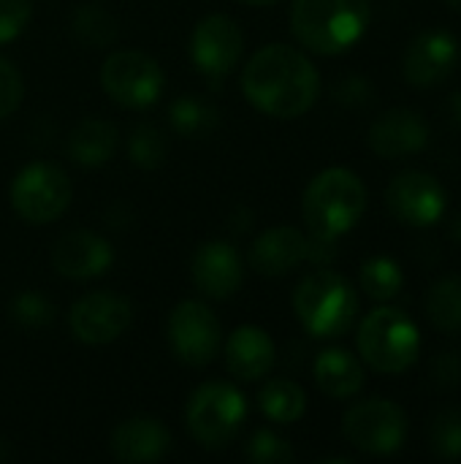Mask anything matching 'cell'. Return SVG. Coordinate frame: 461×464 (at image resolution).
<instances>
[{"instance_id": "cell-29", "label": "cell", "mask_w": 461, "mask_h": 464, "mask_svg": "<svg viewBox=\"0 0 461 464\" xmlns=\"http://www.w3.org/2000/svg\"><path fill=\"white\" fill-rule=\"evenodd\" d=\"M128 155H130V163L139 169H158V166H163V160L168 155V141L160 128L139 125V128H133V133L128 139Z\"/></svg>"}, {"instance_id": "cell-24", "label": "cell", "mask_w": 461, "mask_h": 464, "mask_svg": "<svg viewBox=\"0 0 461 464\" xmlns=\"http://www.w3.org/2000/svg\"><path fill=\"white\" fill-rule=\"evenodd\" d=\"M427 318L446 334L461 332V275L440 277L427 294Z\"/></svg>"}, {"instance_id": "cell-32", "label": "cell", "mask_w": 461, "mask_h": 464, "mask_svg": "<svg viewBox=\"0 0 461 464\" xmlns=\"http://www.w3.org/2000/svg\"><path fill=\"white\" fill-rule=\"evenodd\" d=\"M24 95V84L22 76L16 71V65L5 57H0V120L11 117Z\"/></svg>"}, {"instance_id": "cell-13", "label": "cell", "mask_w": 461, "mask_h": 464, "mask_svg": "<svg viewBox=\"0 0 461 464\" xmlns=\"http://www.w3.org/2000/svg\"><path fill=\"white\" fill-rule=\"evenodd\" d=\"M245 52V35L242 27L226 16V14H212L204 16L190 35V60L193 65L209 76V79H223L228 76Z\"/></svg>"}, {"instance_id": "cell-14", "label": "cell", "mask_w": 461, "mask_h": 464, "mask_svg": "<svg viewBox=\"0 0 461 464\" xmlns=\"http://www.w3.org/2000/svg\"><path fill=\"white\" fill-rule=\"evenodd\" d=\"M130 321H133V304L125 296L109 291H95L82 296L68 313L71 332L84 345H109L120 340L128 332Z\"/></svg>"}, {"instance_id": "cell-19", "label": "cell", "mask_w": 461, "mask_h": 464, "mask_svg": "<svg viewBox=\"0 0 461 464\" xmlns=\"http://www.w3.org/2000/svg\"><path fill=\"white\" fill-rule=\"evenodd\" d=\"M193 283L212 299H228L242 285V261L239 253L228 242H206L196 250L193 264Z\"/></svg>"}, {"instance_id": "cell-35", "label": "cell", "mask_w": 461, "mask_h": 464, "mask_svg": "<svg viewBox=\"0 0 461 464\" xmlns=\"http://www.w3.org/2000/svg\"><path fill=\"white\" fill-rule=\"evenodd\" d=\"M432 383L443 392H451L461 386V353L459 351H443L432 362Z\"/></svg>"}, {"instance_id": "cell-30", "label": "cell", "mask_w": 461, "mask_h": 464, "mask_svg": "<svg viewBox=\"0 0 461 464\" xmlns=\"http://www.w3.org/2000/svg\"><path fill=\"white\" fill-rule=\"evenodd\" d=\"M11 318L22 329H41L54 318V304L38 291H22L11 302Z\"/></svg>"}, {"instance_id": "cell-37", "label": "cell", "mask_w": 461, "mask_h": 464, "mask_svg": "<svg viewBox=\"0 0 461 464\" xmlns=\"http://www.w3.org/2000/svg\"><path fill=\"white\" fill-rule=\"evenodd\" d=\"M451 237H454V242H456V245H461V215L454 220V223H451Z\"/></svg>"}, {"instance_id": "cell-9", "label": "cell", "mask_w": 461, "mask_h": 464, "mask_svg": "<svg viewBox=\"0 0 461 464\" xmlns=\"http://www.w3.org/2000/svg\"><path fill=\"white\" fill-rule=\"evenodd\" d=\"M11 204L16 215L33 226L52 223L71 204V182L57 166L30 163L11 182Z\"/></svg>"}, {"instance_id": "cell-2", "label": "cell", "mask_w": 461, "mask_h": 464, "mask_svg": "<svg viewBox=\"0 0 461 464\" xmlns=\"http://www.w3.org/2000/svg\"><path fill=\"white\" fill-rule=\"evenodd\" d=\"M370 0H293L291 30L318 54H342L370 27Z\"/></svg>"}, {"instance_id": "cell-15", "label": "cell", "mask_w": 461, "mask_h": 464, "mask_svg": "<svg viewBox=\"0 0 461 464\" xmlns=\"http://www.w3.org/2000/svg\"><path fill=\"white\" fill-rule=\"evenodd\" d=\"M459 41L448 30H424L418 33L402 60L405 79L413 87H435L446 82L459 65Z\"/></svg>"}, {"instance_id": "cell-36", "label": "cell", "mask_w": 461, "mask_h": 464, "mask_svg": "<svg viewBox=\"0 0 461 464\" xmlns=\"http://www.w3.org/2000/svg\"><path fill=\"white\" fill-rule=\"evenodd\" d=\"M448 114H451V120L456 125H461V90L451 92V98H448Z\"/></svg>"}, {"instance_id": "cell-12", "label": "cell", "mask_w": 461, "mask_h": 464, "mask_svg": "<svg viewBox=\"0 0 461 464\" xmlns=\"http://www.w3.org/2000/svg\"><path fill=\"white\" fill-rule=\"evenodd\" d=\"M223 329L217 315L201 302H179L168 315V343L179 362L206 367L220 351Z\"/></svg>"}, {"instance_id": "cell-39", "label": "cell", "mask_w": 461, "mask_h": 464, "mask_svg": "<svg viewBox=\"0 0 461 464\" xmlns=\"http://www.w3.org/2000/svg\"><path fill=\"white\" fill-rule=\"evenodd\" d=\"M448 5H451V8H456V11H461V0H448Z\"/></svg>"}, {"instance_id": "cell-17", "label": "cell", "mask_w": 461, "mask_h": 464, "mask_svg": "<svg viewBox=\"0 0 461 464\" xmlns=\"http://www.w3.org/2000/svg\"><path fill=\"white\" fill-rule=\"evenodd\" d=\"M114 261L111 245L92 231H68L52 247V266L71 280H90L109 269Z\"/></svg>"}, {"instance_id": "cell-5", "label": "cell", "mask_w": 461, "mask_h": 464, "mask_svg": "<svg viewBox=\"0 0 461 464\" xmlns=\"http://www.w3.org/2000/svg\"><path fill=\"white\" fill-rule=\"evenodd\" d=\"M359 353L364 364L383 375H402L418 362L421 334L413 318L397 307L372 310L359 326Z\"/></svg>"}, {"instance_id": "cell-7", "label": "cell", "mask_w": 461, "mask_h": 464, "mask_svg": "<svg viewBox=\"0 0 461 464\" xmlns=\"http://www.w3.org/2000/svg\"><path fill=\"white\" fill-rule=\"evenodd\" d=\"M345 440L370 454V457H389L405 446L408 438V413L391 400H367L353 405L342 419Z\"/></svg>"}, {"instance_id": "cell-25", "label": "cell", "mask_w": 461, "mask_h": 464, "mask_svg": "<svg viewBox=\"0 0 461 464\" xmlns=\"http://www.w3.org/2000/svg\"><path fill=\"white\" fill-rule=\"evenodd\" d=\"M168 117H171L174 130L185 139H206L220 125L217 109L198 95L177 98L168 109Z\"/></svg>"}, {"instance_id": "cell-38", "label": "cell", "mask_w": 461, "mask_h": 464, "mask_svg": "<svg viewBox=\"0 0 461 464\" xmlns=\"http://www.w3.org/2000/svg\"><path fill=\"white\" fill-rule=\"evenodd\" d=\"M242 3H247V5H272L277 0H242Z\"/></svg>"}, {"instance_id": "cell-3", "label": "cell", "mask_w": 461, "mask_h": 464, "mask_svg": "<svg viewBox=\"0 0 461 464\" xmlns=\"http://www.w3.org/2000/svg\"><path fill=\"white\" fill-rule=\"evenodd\" d=\"M367 209V188L351 169H326L304 190V223L310 237L337 242L356 228Z\"/></svg>"}, {"instance_id": "cell-22", "label": "cell", "mask_w": 461, "mask_h": 464, "mask_svg": "<svg viewBox=\"0 0 461 464\" xmlns=\"http://www.w3.org/2000/svg\"><path fill=\"white\" fill-rule=\"evenodd\" d=\"M65 150L71 160L79 166H87V169L103 166L117 150V128L101 117H87L73 125V130L68 133Z\"/></svg>"}, {"instance_id": "cell-33", "label": "cell", "mask_w": 461, "mask_h": 464, "mask_svg": "<svg viewBox=\"0 0 461 464\" xmlns=\"http://www.w3.org/2000/svg\"><path fill=\"white\" fill-rule=\"evenodd\" d=\"M30 19V0H0V44L14 41Z\"/></svg>"}, {"instance_id": "cell-16", "label": "cell", "mask_w": 461, "mask_h": 464, "mask_svg": "<svg viewBox=\"0 0 461 464\" xmlns=\"http://www.w3.org/2000/svg\"><path fill=\"white\" fill-rule=\"evenodd\" d=\"M429 122L416 109H389L370 125L367 141L378 158L397 160L421 152L429 144Z\"/></svg>"}, {"instance_id": "cell-10", "label": "cell", "mask_w": 461, "mask_h": 464, "mask_svg": "<svg viewBox=\"0 0 461 464\" xmlns=\"http://www.w3.org/2000/svg\"><path fill=\"white\" fill-rule=\"evenodd\" d=\"M334 258V242L304 237L299 228L274 226L266 228L250 247V266L266 277H283L302 261L329 264Z\"/></svg>"}, {"instance_id": "cell-11", "label": "cell", "mask_w": 461, "mask_h": 464, "mask_svg": "<svg viewBox=\"0 0 461 464\" xmlns=\"http://www.w3.org/2000/svg\"><path fill=\"white\" fill-rule=\"evenodd\" d=\"M386 207L402 226L429 228L443 220L448 207V193L435 174L410 169L389 182Z\"/></svg>"}, {"instance_id": "cell-28", "label": "cell", "mask_w": 461, "mask_h": 464, "mask_svg": "<svg viewBox=\"0 0 461 464\" xmlns=\"http://www.w3.org/2000/svg\"><path fill=\"white\" fill-rule=\"evenodd\" d=\"M429 449L440 459H461V411L443 408L429 421Z\"/></svg>"}, {"instance_id": "cell-6", "label": "cell", "mask_w": 461, "mask_h": 464, "mask_svg": "<svg viewBox=\"0 0 461 464\" xmlns=\"http://www.w3.org/2000/svg\"><path fill=\"white\" fill-rule=\"evenodd\" d=\"M247 416L245 397L231 383H204L187 402V430L204 449H226Z\"/></svg>"}, {"instance_id": "cell-4", "label": "cell", "mask_w": 461, "mask_h": 464, "mask_svg": "<svg viewBox=\"0 0 461 464\" xmlns=\"http://www.w3.org/2000/svg\"><path fill=\"white\" fill-rule=\"evenodd\" d=\"M293 310L312 337L331 340L342 337L356 324L359 296L342 275L318 269L299 283L293 294Z\"/></svg>"}, {"instance_id": "cell-21", "label": "cell", "mask_w": 461, "mask_h": 464, "mask_svg": "<svg viewBox=\"0 0 461 464\" xmlns=\"http://www.w3.org/2000/svg\"><path fill=\"white\" fill-rule=\"evenodd\" d=\"M361 362L342 348H329L315 359V383L331 400H351L364 389Z\"/></svg>"}, {"instance_id": "cell-27", "label": "cell", "mask_w": 461, "mask_h": 464, "mask_svg": "<svg viewBox=\"0 0 461 464\" xmlns=\"http://www.w3.org/2000/svg\"><path fill=\"white\" fill-rule=\"evenodd\" d=\"M73 35L90 46H109L117 38V19L98 3L79 5L71 19Z\"/></svg>"}, {"instance_id": "cell-18", "label": "cell", "mask_w": 461, "mask_h": 464, "mask_svg": "<svg viewBox=\"0 0 461 464\" xmlns=\"http://www.w3.org/2000/svg\"><path fill=\"white\" fill-rule=\"evenodd\" d=\"M171 451L168 430L152 416H133L111 432V454L117 462H160Z\"/></svg>"}, {"instance_id": "cell-31", "label": "cell", "mask_w": 461, "mask_h": 464, "mask_svg": "<svg viewBox=\"0 0 461 464\" xmlns=\"http://www.w3.org/2000/svg\"><path fill=\"white\" fill-rule=\"evenodd\" d=\"M247 457L255 464H291L293 462V449L280 435H274L269 430H261V432H255L250 438Z\"/></svg>"}, {"instance_id": "cell-20", "label": "cell", "mask_w": 461, "mask_h": 464, "mask_svg": "<svg viewBox=\"0 0 461 464\" xmlns=\"http://www.w3.org/2000/svg\"><path fill=\"white\" fill-rule=\"evenodd\" d=\"M226 364L239 381H258L274 364V343L258 326H239L226 343Z\"/></svg>"}, {"instance_id": "cell-34", "label": "cell", "mask_w": 461, "mask_h": 464, "mask_svg": "<svg viewBox=\"0 0 461 464\" xmlns=\"http://www.w3.org/2000/svg\"><path fill=\"white\" fill-rule=\"evenodd\" d=\"M334 98L345 106H367L372 103L375 98V87L367 76L361 73H353V76H345L337 87H334Z\"/></svg>"}, {"instance_id": "cell-26", "label": "cell", "mask_w": 461, "mask_h": 464, "mask_svg": "<svg viewBox=\"0 0 461 464\" xmlns=\"http://www.w3.org/2000/svg\"><path fill=\"white\" fill-rule=\"evenodd\" d=\"M361 288L375 302H394L405 288L402 266L389 256H372L361 266Z\"/></svg>"}, {"instance_id": "cell-8", "label": "cell", "mask_w": 461, "mask_h": 464, "mask_svg": "<svg viewBox=\"0 0 461 464\" xmlns=\"http://www.w3.org/2000/svg\"><path fill=\"white\" fill-rule=\"evenodd\" d=\"M101 84L111 101L128 109H144L152 106L163 92V71L160 65L139 52V49H122L103 60L101 68Z\"/></svg>"}, {"instance_id": "cell-1", "label": "cell", "mask_w": 461, "mask_h": 464, "mask_svg": "<svg viewBox=\"0 0 461 464\" xmlns=\"http://www.w3.org/2000/svg\"><path fill=\"white\" fill-rule=\"evenodd\" d=\"M242 90L258 111L293 120L310 111L318 101L321 76L304 52L285 44H269L247 60Z\"/></svg>"}, {"instance_id": "cell-23", "label": "cell", "mask_w": 461, "mask_h": 464, "mask_svg": "<svg viewBox=\"0 0 461 464\" xmlns=\"http://www.w3.org/2000/svg\"><path fill=\"white\" fill-rule=\"evenodd\" d=\"M258 405H261V411H264V416L269 421H274V424H293L307 411V394L293 381L272 378L269 383H264V389L258 394Z\"/></svg>"}]
</instances>
